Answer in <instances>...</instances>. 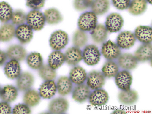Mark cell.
Returning <instances> with one entry per match:
<instances>
[{"label": "cell", "instance_id": "21", "mask_svg": "<svg viewBox=\"0 0 152 114\" xmlns=\"http://www.w3.org/2000/svg\"><path fill=\"white\" fill-rule=\"evenodd\" d=\"M152 47L150 43L142 45L134 53V56L138 61L144 62L148 61L152 58Z\"/></svg>", "mask_w": 152, "mask_h": 114}, {"label": "cell", "instance_id": "30", "mask_svg": "<svg viewBox=\"0 0 152 114\" xmlns=\"http://www.w3.org/2000/svg\"><path fill=\"white\" fill-rule=\"evenodd\" d=\"M110 6L109 0H94L91 7L92 12L96 15H102L107 13Z\"/></svg>", "mask_w": 152, "mask_h": 114}, {"label": "cell", "instance_id": "38", "mask_svg": "<svg viewBox=\"0 0 152 114\" xmlns=\"http://www.w3.org/2000/svg\"><path fill=\"white\" fill-rule=\"evenodd\" d=\"M27 15L21 10H17L13 12L11 20L12 23L15 25H19L24 24L26 21Z\"/></svg>", "mask_w": 152, "mask_h": 114}, {"label": "cell", "instance_id": "35", "mask_svg": "<svg viewBox=\"0 0 152 114\" xmlns=\"http://www.w3.org/2000/svg\"><path fill=\"white\" fill-rule=\"evenodd\" d=\"M13 10L7 3L0 2V21L3 23H7L11 19Z\"/></svg>", "mask_w": 152, "mask_h": 114}, {"label": "cell", "instance_id": "46", "mask_svg": "<svg viewBox=\"0 0 152 114\" xmlns=\"http://www.w3.org/2000/svg\"><path fill=\"white\" fill-rule=\"evenodd\" d=\"M146 1L148 2V3H150V4H152V0H146Z\"/></svg>", "mask_w": 152, "mask_h": 114}, {"label": "cell", "instance_id": "8", "mask_svg": "<svg viewBox=\"0 0 152 114\" xmlns=\"http://www.w3.org/2000/svg\"><path fill=\"white\" fill-rule=\"evenodd\" d=\"M115 77V83L120 89L124 91L130 90L132 77L129 71L124 70L118 72Z\"/></svg>", "mask_w": 152, "mask_h": 114}, {"label": "cell", "instance_id": "12", "mask_svg": "<svg viewBox=\"0 0 152 114\" xmlns=\"http://www.w3.org/2000/svg\"><path fill=\"white\" fill-rule=\"evenodd\" d=\"M118 58L119 66L125 70L133 69L138 64V61L134 56L130 53L121 54Z\"/></svg>", "mask_w": 152, "mask_h": 114}, {"label": "cell", "instance_id": "45", "mask_svg": "<svg viewBox=\"0 0 152 114\" xmlns=\"http://www.w3.org/2000/svg\"><path fill=\"white\" fill-rule=\"evenodd\" d=\"M112 114H126V113L123 110H118L114 111Z\"/></svg>", "mask_w": 152, "mask_h": 114}, {"label": "cell", "instance_id": "5", "mask_svg": "<svg viewBox=\"0 0 152 114\" xmlns=\"http://www.w3.org/2000/svg\"><path fill=\"white\" fill-rule=\"evenodd\" d=\"M87 85L92 90L102 88L105 83V77L102 72L93 70L87 77Z\"/></svg>", "mask_w": 152, "mask_h": 114}, {"label": "cell", "instance_id": "25", "mask_svg": "<svg viewBox=\"0 0 152 114\" xmlns=\"http://www.w3.org/2000/svg\"><path fill=\"white\" fill-rule=\"evenodd\" d=\"M87 77L86 70L80 66L74 67L70 72V79L72 83L76 84H83L86 80Z\"/></svg>", "mask_w": 152, "mask_h": 114}, {"label": "cell", "instance_id": "27", "mask_svg": "<svg viewBox=\"0 0 152 114\" xmlns=\"http://www.w3.org/2000/svg\"><path fill=\"white\" fill-rule=\"evenodd\" d=\"M147 8V2L146 0H132L128 8L130 14L138 16L144 13Z\"/></svg>", "mask_w": 152, "mask_h": 114}, {"label": "cell", "instance_id": "20", "mask_svg": "<svg viewBox=\"0 0 152 114\" xmlns=\"http://www.w3.org/2000/svg\"><path fill=\"white\" fill-rule=\"evenodd\" d=\"M15 25L10 23H5L0 27V41L6 42L12 40L15 36Z\"/></svg>", "mask_w": 152, "mask_h": 114}, {"label": "cell", "instance_id": "34", "mask_svg": "<svg viewBox=\"0 0 152 114\" xmlns=\"http://www.w3.org/2000/svg\"><path fill=\"white\" fill-rule=\"evenodd\" d=\"M27 61L28 65L33 69H39L43 65L42 57L39 53H31L28 56Z\"/></svg>", "mask_w": 152, "mask_h": 114}, {"label": "cell", "instance_id": "16", "mask_svg": "<svg viewBox=\"0 0 152 114\" xmlns=\"http://www.w3.org/2000/svg\"><path fill=\"white\" fill-rule=\"evenodd\" d=\"M65 61L68 64L76 66L82 59V52L79 48L73 47L69 48L64 55Z\"/></svg>", "mask_w": 152, "mask_h": 114}, {"label": "cell", "instance_id": "40", "mask_svg": "<svg viewBox=\"0 0 152 114\" xmlns=\"http://www.w3.org/2000/svg\"><path fill=\"white\" fill-rule=\"evenodd\" d=\"M45 0H27L26 5L33 10H37L43 7Z\"/></svg>", "mask_w": 152, "mask_h": 114}, {"label": "cell", "instance_id": "7", "mask_svg": "<svg viewBox=\"0 0 152 114\" xmlns=\"http://www.w3.org/2000/svg\"><path fill=\"white\" fill-rule=\"evenodd\" d=\"M105 23L108 31L110 33H116L119 32L122 29L124 20L120 14L112 13L107 17Z\"/></svg>", "mask_w": 152, "mask_h": 114}, {"label": "cell", "instance_id": "44", "mask_svg": "<svg viewBox=\"0 0 152 114\" xmlns=\"http://www.w3.org/2000/svg\"><path fill=\"white\" fill-rule=\"evenodd\" d=\"M6 53L0 50V66L3 65L7 58Z\"/></svg>", "mask_w": 152, "mask_h": 114}, {"label": "cell", "instance_id": "26", "mask_svg": "<svg viewBox=\"0 0 152 114\" xmlns=\"http://www.w3.org/2000/svg\"><path fill=\"white\" fill-rule=\"evenodd\" d=\"M118 98L122 104L131 105L137 102L138 98V95L137 92L134 90H122L118 95Z\"/></svg>", "mask_w": 152, "mask_h": 114}, {"label": "cell", "instance_id": "4", "mask_svg": "<svg viewBox=\"0 0 152 114\" xmlns=\"http://www.w3.org/2000/svg\"><path fill=\"white\" fill-rule=\"evenodd\" d=\"M68 42V34L65 32L61 30L53 32L49 40L50 47L56 50L64 48Z\"/></svg>", "mask_w": 152, "mask_h": 114}, {"label": "cell", "instance_id": "1", "mask_svg": "<svg viewBox=\"0 0 152 114\" xmlns=\"http://www.w3.org/2000/svg\"><path fill=\"white\" fill-rule=\"evenodd\" d=\"M26 21L29 26L35 31L42 30L45 24V19L42 12L38 10L30 11L27 15Z\"/></svg>", "mask_w": 152, "mask_h": 114}, {"label": "cell", "instance_id": "42", "mask_svg": "<svg viewBox=\"0 0 152 114\" xmlns=\"http://www.w3.org/2000/svg\"><path fill=\"white\" fill-rule=\"evenodd\" d=\"M31 112L29 106L23 104H19L16 105L12 111V113L14 114H30Z\"/></svg>", "mask_w": 152, "mask_h": 114}, {"label": "cell", "instance_id": "33", "mask_svg": "<svg viewBox=\"0 0 152 114\" xmlns=\"http://www.w3.org/2000/svg\"><path fill=\"white\" fill-rule=\"evenodd\" d=\"M101 70L105 77L110 78L116 77L119 71V66L116 62L109 60L105 63Z\"/></svg>", "mask_w": 152, "mask_h": 114}, {"label": "cell", "instance_id": "14", "mask_svg": "<svg viewBox=\"0 0 152 114\" xmlns=\"http://www.w3.org/2000/svg\"><path fill=\"white\" fill-rule=\"evenodd\" d=\"M6 53L9 59L18 61L24 60L27 55L26 50L22 46L19 45L10 46L8 48Z\"/></svg>", "mask_w": 152, "mask_h": 114}, {"label": "cell", "instance_id": "36", "mask_svg": "<svg viewBox=\"0 0 152 114\" xmlns=\"http://www.w3.org/2000/svg\"><path fill=\"white\" fill-rule=\"evenodd\" d=\"M88 41L87 34L84 31L80 30L76 31L72 37V42L74 45L78 48L84 46Z\"/></svg>", "mask_w": 152, "mask_h": 114}, {"label": "cell", "instance_id": "15", "mask_svg": "<svg viewBox=\"0 0 152 114\" xmlns=\"http://www.w3.org/2000/svg\"><path fill=\"white\" fill-rule=\"evenodd\" d=\"M136 41L134 34L129 31L121 32L117 38V45L122 49H129L134 45Z\"/></svg>", "mask_w": 152, "mask_h": 114}, {"label": "cell", "instance_id": "13", "mask_svg": "<svg viewBox=\"0 0 152 114\" xmlns=\"http://www.w3.org/2000/svg\"><path fill=\"white\" fill-rule=\"evenodd\" d=\"M91 91L90 88L85 84L78 85L75 87L73 90L72 96L76 101L82 103L89 98Z\"/></svg>", "mask_w": 152, "mask_h": 114}, {"label": "cell", "instance_id": "24", "mask_svg": "<svg viewBox=\"0 0 152 114\" xmlns=\"http://www.w3.org/2000/svg\"><path fill=\"white\" fill-rule=\"evenodd\" d=\"M4 70L7 77L11 79L18 78L21 71L18 61L13 60H11L7 63Z\"/></svg>", "mask_w": 152, "mask_h": 114}, {"label": "cell", "instance_id": "22", "mask_svg": "<svg viewBox=\"0 0 152 114\" xmlns=\"http://www.w3.org/2000/svg\"><path fill=\"white\" fill-rule=\"evenodd\" d=\"M56 87L59 94L64 96L72 92L73 84L70 78L66 76H62L58 79Z\"/></svg>", "mask_w": 152, "mask_h": 114}, {"label": "cell", "instance_id": "23", "mask_svg": "<svg viewBox=\"0 0 152 114\" xmlns=\"http://www.w3.org/2000/svg\"><path fill=\"white\" fill-rule=\"evenodd\" d=\"M40 96L44 99H50L57 91L56 85L54 81H46L42 84L39 89Z\"/></svg>", "mask_w": 152, "mask_h": 114}, {"label": "cell", "instance_id": "32", "mask_svg": "<svg viewBox=\"0 0 152 114\" xmlns=\"http://www.w3.org/2000/svg\"><path fill=\"white\" fill-rule=\"evenodd\" d=\"M18 95L17 88L12 86H5L1 90L0 96L2 99L6 102H11L14 101Z\"/></svg>", "mask_w": 152, "mask_h": 114}, {"label": "cell", "instance_id": "18", "mask_svg": "<svg viewBox=\"0 0 152 114\" xmlns=\"http://www.w3.org/2000/svg\"><path fill=\"white\" fill-rule=\"evenodd\" d=\"M108 35V31L106 27L101 24L96 25L91 32L92 40L97 44L104 42L107 40Z\"/></svg>", "mask_w": 152, "mask_h": 114}, {"label": "cell", "instance_id": "47", "mask_svg": "<svg viewBox=\"0 0 152 114\" xmlns=\"http://www.w3.org/2000/svg\"><path fill=\"white\" fill-rule=\"evenodd\" d=\"M1 90H1V86H0V94H1Z\"/></svg>", "mask_w": 152, "mask_h": 114}, {"label": "cell", "instance_id": "28", "mask_svg": "<svg viewBox=\"0 0 152 114\" xmlns=\"http://www.w3.org/2000/svg\"><path fill=\"white\" fill-rule=\"evenodd\" d=\"M65 61L64 55L59 50L53 52L48 57V65L54 70L58 69Z\"/></svg>", "mask_w": 152, "mask_h": 114}, {"label": "cell", "instance_id": "9", "mask_svg": "<svg viewBox=\"0 0 152 114\" xmlns=\"http://www.w3.org/2000/svg\"><path fill=\"white\" fill-rule=\"evenodd\" d=\"M15 36L20 43L27 44L30 42L33 37L32 29L27 24L19 25L16 28Z\"/></svg>", "mask_w": 152, "mask_h": 114}, {"label": "cell", "instance_id": "31", "mask_svg": "<svg viewBox=\"0 0 152 114\" xmlns=\"http://www.w3.org/2000/svg\"><path fill=\"white\" fill-rule=\"evenodd\" d=\"M39 93L34 90L26 91L23 97V101L25 104L29 107H34L40 102L41 96Z\"/></svg>", "mask_w": 152, "mask_h": 114}, {"label": "cell", "instance_id": "43", "mask_svg": "<svg viewBox=\"0 0 152 114\" xmlns=\"http://www.w3.org/2000/svg\"><path fill=\"white\" fill-rule=\"evenodd\" d=\"M11 112V107L8 103H0V114H10Z\"/></svg>", "mask_w": 152, "mask_h": 114}, {"label": "cell", "instance_id": "17", "mask_svg": "<svg viewBox=\"0 0 152 114\" xmlns=\"http://www.w3.org/2000/svg\"><path fill=\"white\" fill-rule=\"evenodd\" d=\"M34 82L33 75L28 72H23L20 74L18 78L17 86L20 91H27L33 86Z\"/></svg>", "mask_w": 152, "mask_h": 114}, {"label": "cell", "instance_id": "37", "mask_svg": "<svg viewBox=\"0 0 152 114\" xmlns=\"http://www.w3.org/2000/svg\"><path fill=\"white\" fill-rule=\"evenodd\" d=\"M39 74L41 78L46 81L53 80L56 77V72L48 65H43L39 69Z\"/></svg>", "mask_w": 152, "mask_h": 114}, {"label": "cell", "instance_id": "19", "mask_svg": "<svg viewBox=\"0 0 152 114\" xmlns=\"http://www.w3.org/2000/svg\"><path fill=\"white\" fill-rule=\"evenodd\" d=\"M152 30L151 27L139 26L135 31V36L139 41L145 44L150 43L152 41Z\"/></svg>", "mask_w": 152, "mask_h": 114}, {"label": "cell", "instance_id": "11", "mask_svg": "<svg viewBox=\"0 0 152 114\" xmlns=\"http://www.w3.org/2000/svg\"><path fill=\"white\" fill-rule=\"evenodd\" d=\"M109 97L108 93L104 90L100 88L91 93L88 98L91 105L99 107L104 105L107 104Z\"/></svg>", "mask_w": 152, "mask_h": 114}, {"label": "cell", "instance_id": "3", "mask_svg": "<svg viewBox=\"0 0 152 114\" xmlns=\"http://www.w3.org/2000/svg\"><path fill=\"white\" fill-rule=\"evenodd\" d=\"M97 22L96 15L93 12H84L80 17L78 25L80 29L84 31H89L96 26Z\"/></svg>", "mask_w": 152, "mask_h": 114}, {"label": "cell", "instance_id": "41", "mask_svg": "<svg viewBox=\"0 0 152 114\" xmlns=\"http://www.w3.org/2000/svg\"><path fill=\"white\" fill-rule=\"evenodd\" d=\"M113 6L120 10H124L128 8L131 0H112Z\"/></svg>", "mask_w": 152, "mask_h": 114}, {"label": "cell", "instance_id": "2", "mask_svg": "<svg viewBox=\"0 0 152 114\" xmlns=\"http://www.w3.org/2000/svg\"><path fill=\"white\" fill-rule=\"evenodd\" d=\"M83 59L88 66H94L100 61L101 54L98 48L95 45L87 46L82 53Z\"/></svg>", "mask_w": 152, "mask_h": 114}, {"label": "cell", "instance_id": "6", "mask_svg": "<svg viewBox=\"0 0 152 114\" xmlns=\"http://www.w3.org/2000/svg\"><path fill=\"white\" fill-rule=\"evenodd\" d=\"M101 52L104 57L109 60L116 59L121 54L120 47L110 40L103 44Z\"/></svg>", "mask_w": 152, "mask_h": 114}, {"label": "cell", "instance_id": "29", "mask_svg": "<svg viewBox=\"0 0 152 114\" xmlns=\"http://www.w3.org/2000/svg\"><path fill=\"white\" fill-rule=\"evenodd\" d=\"M45 21L48 24L54 25L61 22L63 18L59 11L55 8H50L44 12Z\"/></svg>", "mask_w": 152, "mask_h": 114}, {"label": "cell", "instance_id": "39", "mask_svg": "<svg viewBox=\"0 0 152 114\" xmlns=\"http://www.w3.org/2000/svg\"><path fill=\"white\" fill-rule=\"evenodd\" d=\"M93 0H74L73 5L76 10L80 11L86 10L91 7Z\"/></svg>", "mask_w": 152, "mask_h": 114}, {"label": "cell", "instance_id": "10", "mask_svg": "<svg viewBox=\"0 0 152 114\" xmlns=\"http://www.w3.org/2000/svg\"><path fill=\"white\" fill-rule=\"evenodd\" d=\"M69 107V102L66 99L58 97L50 101L48 105V110L52 113H63L67 111Z\"/></svg>", "mask_w": 152, "mask_h": 114}]
</instances>
